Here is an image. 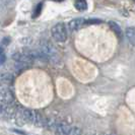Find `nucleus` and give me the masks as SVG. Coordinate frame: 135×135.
<instances>
[{
    "label": "nucleus",
    "mask_w": 135,
    "mask_h": 135,
    "mask_svg": "<svg viewBox=\"0 0 135 135\" xmlns=\"http://www.w3.org/2000/svg\"><path fill=\"white\" fill-rule=\"evenodd\" d=\"M47 125L49 128L52 129L56 133L59 134H66V135H78L81 134L82 131L79 128L75 127V126H69L67 124H63L59 122L55 121H47Z\"/></svg>",
    "instance_id": "nucleus-1"
},
{
    "label": "nucleus",
    "mask_w": 135,
    "mask_h": 135,
    "mask_svg": "<svg viewBox=\"0 0 135 135\" xmlns=\"http://www.w3.org/2000/svg\"><path fill=\"white\" fill-rule=\"evenodd\" d=\"M51 34L57 42L63 43L67 39V30L63 22H58L51 28Z\"/></svg>",
    "instance_id": "nucleus-2"
},
{
    "label": "nucleus",
    "mask_w": 135,
    "mask_h": 135,
    "mask_svg": "<svg viewBox=\"0 0 135 135\" xmlns=\"http://www.w3.org/2000/svg\"><path fill=\"white\" fill-rule=\"evenodd\" d=\"M12 59L15 62H18L21 64L32 63L34 61V58H33L31 52H16L12 55Z\"/></svg>",
    "instance_id": "nucleus-3"
},
{
    "label": "nucleus",
    "mask_w": 135,
    "mask_h": 135,
    "mask_svg": "<svg viewBox=\"0 0 135 135\" xmlns=\"http://www.w3.org/2000/svg\"><path fill=\"white\" fill-rule=\"evenodd\" d=\"M84 25H85V20L81 18V17H77L74 20H71L68 22V27L70 31L75 32V31L80 30V27H82Z\"/></svg>",
    "instance_id": "nucleus-4"
},
{
    "label": "nucleus",
    "mask_w": 135,
    "mask_h": 135,
    "mask_svg": "<svg viewBox=\"0 0 135 135\" xmlns=\"http://www.w3.org/2000/svg\"><path fill=\"white\" fill-rule=\"evenodd\" d=\"M0 99L6 104H10L11 102H13V97L10 90L7 88H3L1 85H0Z\"/></svg>",
    "instance_id": "nucleus-5"
},
{
    "label": "nucleus",
    "mask_w": 135,
    "mask_h": 135,
    "mask_svg": "<svg viewBox=\"0 0 135 135\" xmlns=\"http://www.w3.org/2000/svg\"><path fill=\"white\" fill-rule=\"evenodd\" d=\"M125 35L128 41L135 46V27H129L125 30Z\"/></svg>",
    "instance_id": "nucleus-6"
},
{
    "label": "nucleus",
    "mask_w": 135,
    "mask_h": 135,
    "mask_svg": "<svg viewBox=\"0 0 135 135\" xmlns=\"http://www.w3.org/2000/svg\"><path fill=\"white\" fill-rule=\"evenodd\" d=\"M109 27H111V30L115 33L116 36H117L118 38L121 39L122 36H123V33H122V30H121V27H119V25H117L114 21H109Z\"/></svg>",
    "instance_id": "nucleus-7"
},
{
    "label": "nucleus",
    "mask_w": 135,
    "mask_h": 135,
    "mask_svg": "<svg viewBox=\"0 0 135 135\" xmlns=\"http://www.w3.org/2000/svg\"><path fill=\"white\" fill-rule=\"evenodd\" d=\"M74 6L78 11H84L88 8V3H86L85 0H76L74 3Z\"/></svg>",
    "instance_id": "nucleus-8"
},
{
    "label": "nucleus",
    "mask_w": 135,
    "mask_h": 135,
    "mask_svg": "<svg viewBox=\"0 0 135 135\" xmlns=\"http://www.w3.org/2000/svg\"><path fill=\"white\" fill-rule=\"evenodd\" d=\"M12 81V75L8 72H0V82L1 83H8Z\"/></svg>",
    "instance_id": "nucleus-9"
},
{
    "label": "nucleus",
    "mask_w": 135,
    "mask_h": 135,
    "mask_svg": "<svg viewBox=\"0 0 135 135\" xmlns=\"http://www.w3.org/2000/svg\"><path fill=\"white\" fill-rule=\"evenodd\" d=\"M101 20H85V25H95V23H101Z\"/></svg>",
    "instance_id": "nucleus-10"
},
{
    "label": "nucleus",
    "mask_w": 135,
    "mask_h": 135,
    "mask_svg": "<svg viewBox=\"0 0 135 135\" xmlns=\"http://www.w3.org/2000/svg\"><path fill=\"white\" fill-rule=\"evenodd\" d=\"M5 110H6L5 105H4V104H2V103H0V114H3V113L5 112Z\"/></svg>",
    "instance_id": "nucleus-11"
},
{
    "label": "nucleus",
    "mask_w": 135,
    "mask_h": 135,
    "mask_svg": "<svg viewBox=\"0 0 135 135\" xmlns=\"http://www.w3.org/2000/svg\"><path fill=\"white\" fill-rule=\"evenodd\" d=\"M3 55V49L0 47V56H2Z\"/></svg>",
    "instance_id": "nucleus-12"
},
{
    "label": "nucleus",
    "mask_w": 135,
    "mask_h": 135,
    "mask_svg": "<svg viewBox=\"0 0 135 135\" xmlns=\"http://www.w3.org/2000/svg\"><path fill=\"white\" fill-rule=\"evenodd\" d=\"M133 1H134V2H135V0H133Z\"/></svg>",
    "instance_id": "nucleus-13"
}]
</instances>
